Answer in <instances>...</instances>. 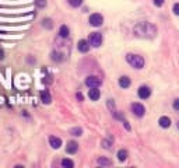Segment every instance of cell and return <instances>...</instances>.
<instances>
[{"mask_svg": "<svg viewBox=\"0 0 179 168\" xmlns=\"http://www.w3.org/2000/svg\"><path fill=\"white\" fill-rule=\"evenodd\" d=\"M133 32L136 37L146 38V39H151L157 35V27L153 25L151 23L143 21V23H137L133 28Z\"/></svg>", "mask_w": 179, "mask_h": 168, "instance_id": "1", "label": "cell"}, {"mask_svg": "<svg viewBox=\"0 0 179 168\" xmlns=\"http://www.w3.org/2000/svg\"><path fill=\"white\" fill-rule=\"evenodd\" d=\"M126 62L132 66L133 69H143L144 67V58L140 55H134V53H127L126 55Z\"/></svg>", "mask_w": 179, "mask_h": 168, "instance_id": "2", "label": "cell"}, {"mask_svg": "<svg viewBox=\"0 0 179 168\" xmlns=\"http://www.w3.org/2000/svg\"><path fill=\"white\" fill-rule=\"evenodd\" d=\"M88 41H90V45H91V46L100 48L101 45H102V35H101L100 32H91Z\"/></svg>", "mask_w": 179, "mask_h": 168, "instance_id": "3", "label": "cell"}, {"mask_svg": "<svg viewBox=\"0 0 179 168\" xmlns=\"http://www.w3.org/2000/svg\"><path fill=\"white\" fill-rule=\"evenodd\" d=\"M88 23H90V25H92V27H101L104 24V17L101 16L100 13H94L90 16Z\"/></svg>", "mask_w": 179, "mask_h": 168, "instance_id": "4", "label": "cell"}, {"mask_svg": "<svg viewBox=\"0 0 179 168\" xmlns=\"http://www.w3.org/2000/svg\"><path fill=\"white\" fill-rule=\"evenodd\" d=\"M132 112L136 116L141 118V116H144V113H146V108H144V105H143V104L134 102V104H132Z\"/></svg>", "mask_w": 179, "mask_h": 168, "instance_id": "5", "label": "cell"}, {"mask_svg": "<svg viewBox=\"0 0 179 168\" xmlns=\"http://www.w3.org/2000/svg\"><path fill=\"white\" fill-rule=\"evenodd\" d=\"M102 81H101L100 77L97 76H88L87 79H85V86L90 87V88H92V87H100Z\"/></svg>", "mask_w": 179, "mask_h": 168, "instance_id": "6", "label": "cell"}, {"mask_svg": "<svg viewBox=\"0 0 179 168\" xmlns=\"http://www.w3.org/2000/svg\"><path fill=\"white\" fill-rule=\"evenodd\" d=\"M137 95H139L141 100H147V98H150V95H151V90L148 88L147 86H141L139 88V91H137Z\"/></svg>", "mask_w": 179, "mask_h": 168, "instance_id": "7", "label": "cell"}, {"mask_svg": "<svg viewBox=\"0 0 179 168\" xmlns=\"http://www.w3.org/2000/svg\"><path fill=\"white\" fill-rule=\"evenodd\" d=\"M90 41H85V39H80L79 44H77V49L80 50L81 53H87L90 50Z\"/></svg>", "mask_w": 179, "mask_h": 168, "instance_id": "8", "label": "cell"}, {"mask_svg": "<svg viewBox=\"0 0 179 168\" xmlns=\"http://www.w3.org/2000/svg\"><path fill=\"white\" fill-rule=\"evenodd\" d=\"M88 97L91 101H98L101 97V91L98 90V87H92V88L88 90Z\"/></svg>", "mask_w": 179, "mask_h": 168, "instance_id": "9", "label": "cell"}, {"mask_svg": "<svg viewBox=\"0 0 179 168\" xmlns=\"http://www.w3.org/2000/svg\"><path fill=\"white\" fill-rule=\"evenodd\" d=\"M66 151L69 153V154H76V153L79 151V143L74 142V140H70V142H67Z\"/></svg>", "mask_w": 179, "mask_h": 168, "instance_id": "10", "label": "cell"}, {"mask_svg": "<svg viewBox=\"0 0 179 168\" xmlns=\"http://www.w3.org/2000/svg\"><path fill=\"white\" fill-rule=\"evenodd\" d=\"M49 144L52 149H55V150H58V149H60V146H62V139H59V137H56V136H50L49 137Z\"/></svg>", "mask_w": 179, "mask_h": 168, "instance_id": "11", "label": "cell"}, {"mask_svg": "<svg viewBox=\"0 0 179 168\" xmlns=\"http://www.w3.org/2000/svg\"><path fill=\"white\" fill-rule=\"evenodd\" d=\"M41 101H42L43 104H46V105L52 102V95H50V92L48 91V90L41 91Z\"/></svg>", "mask_w": 179, "mask_h": 168, "instance_id": "12", "label": "cell"}, {"mask_svg": "<svg viewBox=\"0 0 179 168\" xmlns=\"http://www.w3.org/2000/svg\"><path fill=\"white\" fill-rule=\"evenodd\" d=\"M171 123L172 122H171V119H169L168 116H161V118L158 119V125H160L162 129H168L169 126H171Z\"/></svg>", "mask_w": 179, "mask_h": 168, "instance_id": "13", "label": "cell"}, {"mask_svg": "<svg viewBox=\"0 0 179 168\" xmlns=\"http://www.w3.org/2000/svg\"><path fill=\"white\" fill-rule=\"evenodd\" d=\"M132 81H130V79L127 76H122L120 79H119V86L122 87V88H129Z\"/></svg>", "mask_w": 179, "mask_h": 168, "instance_id": "14", "label": "cell"}, {"mask_svg": "<svg viewBox=\"0 0 179 168\" xmlns=\"http://www.w3.org/2000/svg\"><path fill=\"white\" fill-rule=\"evenodd\" d=\"M69 27L67 25H62L60 28H59V35H60L62 38H67L69 37Z\"/></svg>", "mask_w": 179, "mask_h": 168, "instance_id": "15", "label": "cell"}, {"mask_svg": "<svg viewBox=\"0 0 179 168\" xmlns=\"http://www.w3.org/2000/svg\"><path fill=\"white\" fill-rule=\"evenodd\" d=\"M97 163L100 164V165H105V167H108V165H111V160H109V158H106V157H100L97 160Z\"/></svg>", "mask_w": 179, "mask_h": 168, "instance_id": "16", "label": "cell"}, {"mask_svg": "<svg viewBox=\"0 0 179 168\" xmlns=\"http://www.w3.org/2000/svg\"><path fill=\"white\" fill-rule=\"evenodd\" d=\"M62 167L63 168H73L74 163L70 160V158H63V160H62Z\"/></svg>", "mask_w": 179, "mask_h": 168, "instance_id": "17", "label": "cell"}, {"mask_svg": "<svg viewBox=\"0 0 179 168\" xmlns=\"http://www.w3.org/2000/svg\"><path fill=\"white\" fill-rule=\"evenodd\" d=\"M70 134H71V136H76V137L81 136V134H83V129L81 128H71L70 129Z\"/></svg>", "mask_w": 179, "mask_h": 168, "instance_id": "18", "label": "cell"}, {"mask_svg": "<svg viewBox=\"0 0 179 168\" xmlns=\"http://www.w3.org/2000/svg\"><path fill=\"white\" fill-rule=\"evenodd\" d=\"M127 158V151L126 150H119L118 151V160L119 161H126Z\"/></svg>", "mask_w": 179, "mask_h": 168, "instance_id": "19", "label": "cell"}, {"mask_svg": "<svg viewBox=\"0 0 179 168\" xmlns=\"http://www.w3.org/2000/svg\"><path fill=\"white\" fill-rule=\"evenodd\" d=\"M42 25L45 27V28H48V29H52L53 28V23H52V20H50V18H43Z\"/></svg>", "mask_w": 179, "mask_h": 168, "instance_id": "20", "label": "cell"}, {"mask_svg": "<svg viewBox=\"0 0 179 168\" xmlns=\"http://www.w3.org/2000/svg\"><path fill=\"white\" fill-rule=\"evenodd\" d=\"M67 3L71 7H80L83 4V0H67Z\"/></svg>", "mask_w": 179, "mask_h": 168, "instance_id": "21", "label": "cell"}, {"mask_svg": "<svg viewBox=\"0 0 179 168\" xmlns=\"http://www.w3.org/2000/svg\"><path fill=\"white\" fill-rule=\"evenodd\" d=\"M52 59H53V60L60 62V60H63V55H62V53H59V52H53L52 53Z\"/></svg>", "mask_w": 179, "mask_h": 168, "instance_id": "22", "label": "cell"}, {"mask_svg": "<svg viewBox=\"0 0 179 168\" xmlns=\"http://www.w3.org/2000/svg\"><path fill=\"white\" fill-rule=\"evenodd\" d=\"M102 147H104V149H106V150H108V149H111V147H112V139H105V140H102Z\"/></svg>", "mask_w": 179, "mask_h": 168, "instance_id": "23", "label": "cell"}, {"mask_svg": "<svg viewBox=\"0 0 179 168\" xmlns=\"http://www.w3.org/2000/svg\"><path fill=\"white\" fill-rule=\"evenodd\" d=\"M35 6H37L38 8L46 7V0H35Z\"/></svg>", "mask_w": 179, "mask_h": 168, "instance_id": "24", "label": "cell"}, {"mask_svg": "<svg viewBox=\"0 0 179 168\" xmlns=\"http://www.w3.org/2000/svg\"><path fill=\"white\" fill-rule=\"evenodd\" d=\"M172 11H174L175 16H179V3H175V4L172 6Z\"/></svg>", "mask_w": 179, "mask_h": 168, "instance_id": "25", "label": "cell"}, {"mask_svg": "<svg viewBox=\"0 0 179 168\" xmlns=\"http://www.w3.org/2000/svg\"><path fill=\"white\" fill-rule=\"evenodd\" d=\"M153 2L157 7H161V6H164V2H165V0H153Z\"/></svg>", "mask_w": 179, "mask_h": 168, "instance_id": "26", "label": "cell"}, {"mask_svg": "<svg viewBox=\"0 0 179 168\" xmlns=\"http://www.w3.org/2000/svg\"><path fill=\"white\" fill-rule=\"evenodd\" d=\"M172 107H174V109L179 111V98H176V100L174 101V104H172Z\"/></svg>", "mask_w": 179, "mask_h": 168, "instance_id": "27", "label": "cell"}, {"mask_svg": "<svg viewBox=\"0 0 179 168\" xmlns=\"http://www.w3.org/2000/svg\"><path fill=\"white\" fill-rule=\"evenodd\" d=\"M108 107L113 109V107H115V102H113V100H109V101H108Z\"/></svg>", "mask_w": 179, "mask_h": 168, "instance_id": "28", "label": "cell"}, {"mask_svg": "<svg viewBox=\"0 0 179 168\" xmlns=\"http://www.w3.org/2000/svg\"><path fill=\"white\" fill-rule=\"evenodd\" d=\"M123 125H125V128H126L127 130H130V126H129V123H127V121H125V119H123Z\"/></svg>", "mask_w": 179, "mask_h": 168, "instance_id": "29", "label": "cell"}, {"mask_svg": "<svg viewBox=\"0 0 179 168\" xmlns=\"http://www.w3.org/2000/svg\"><path fill=\"white\" fill-rule=\"evenodd\" d=\"M77 98H79V101H83V95H81V92H77Z\"/></svg>", "mask_w": 179, "mask_h": 168, "instance_id": "30", "label": "cell"}, {"mask_svg": "<svg viewBox=\"0 0 179 168\" xmlns=\"http://www.w3.org/2000/svg\"><path fill=\"white\" fill-rule=\"evenodd\" d=\"M2 58H3V50L0 49V59H2Z\"/></svg>", "mask_w": 179, "mask_h": 168, "instance_id": "31", "label": "cell"}, {"mask_svg": "<svg viewBox=\"0 0 179 168\" xmlns=\"http://www.w3.org/2000/svg\"><path fill=\"white\" fill-rule=\"evenodd\" d=\"M178 128H179V122H178Z\"/></svg>", "mask_w": 179, "mask_h": 168, "instance_id": "32", "label": "cell"}]
</instances>
